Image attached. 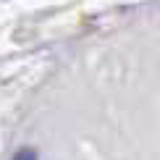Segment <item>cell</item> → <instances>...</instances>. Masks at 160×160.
<instances>
[{
  "label": "cell",
  "instance_id": "6da1fadb",
  "mask_svg": "<svg viewBox=\"0 0 160 160\" xmlns=\"http://www.w3.org/2000/svg\"><path fill=\"white\" fill-rule=\"evenodd\" d=\"M11 160H37V152H34V150H29V147H24V150H18Z\"/></svg>",
  "mask_w": 160,
  "mask_h": 160
}]
</instances>
